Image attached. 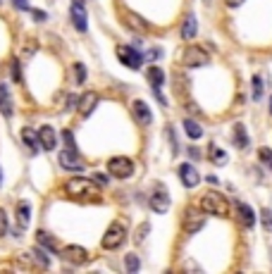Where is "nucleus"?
<instances>
[{
    "label": "nucleus",
    "instance_id": "obj_5",
    "mask_svg": "<svg viewBox=\"0 0 272 274\" xmlns=\"http://www.w3.org/2000/svg\"><path fill=\"white\" fill-rule=\"evenodd\" d=\"M108 172L112 174V177H117V179H127V177L134 172L132 157H125V155L110 157L108 160Z\"/></svg>",
    "mask_w": 272,
    "mask_h": 274
},
{
    "label": "nucleus",
    "instance_id": "obj_31",
    "mask_svg": "<svg viewBox=\"0 0 272 274\" xmlns=\"http://www.w3.org/2000/svg\"><path fill=\"white\" fill-rule=\"evenodd\" d=\"M74 72H77V84H84V81H86V70H84V64L77 62V64H74Z\"/></svg>",
    "mask_w": 272,
    "mask_h": 274
},
{
    "label": "nucleus",
    "instance_id": "obj_33",
    "mask_svg": "<svg viewBox=\"0 0 272 274\" xmlns=\"http://www.w3.org/2000/svg\"><path fill=\"white\" fill-rule=\"evenodd\" d=\"M148 231H150V224H148V222H146V224H141V227H139V231H136V243H141V241H143V238H146V234H148Z\"/></svg>",
    "mask_w": 272,
    "mask_h": 274
},
{
    "label": "nucleus",
    "instance_id": "obj_12",
    "mask_svg": "<svg viewBox=\"0 0 272 274\" xmlns=\"http://www.w3.org/2000/svg\"><path fill=\"white\" fill-rule=\"evenodd\" d=\"M132 115L141 126H148L150 122H153V112L148 110V105L143 100H134L132 102Z\"/></svg>",
    "mask_w": 272,
    "mask_h": 274
},
{
    "label": "nucleus",
    "instance_id": "obj_23",
    "mask_svg": "<svg viewBox=\"0 0 272 274\" xmlns=\"http://www.w3.org/2000/svg\"><path fill=\"white\" fill-rule=\"evenodd\" d=\"M17 222H19V227H26V224H29V203H19L17 205Z\"/></svg>",
    "mask_w": 272,
    "mask_h": 274
},
{
    "label": "nucleus",
    "instance_id": "obj_42",
    "mask_svg": "<svg viewBox=\"0 0 272 274\" xmlns=\"http://www.w3.org/2000/svg\"><path fill=\"white\" fill-rule=\"evenodd\" d=\"M0 184H3V172H0Z\"/></svg>",
    "mask_w": 272,
    "mask_h": 274
},
{
    "label": "nucleus",
    "instance_id": "obj_11",
    "mask_svg": "<svg viewBox=\"0 0 272 274\" xmlns=\"http://www.w3.org/2000/svg\"><path fill=\"white\" fill-rule=\"evenodd\" d=\"M179 179H182V184L187 188H194L198 186V181H201V174L196 172V167L194 164H179Z\"/></svg>",
    "mask_w": 272,
    "mask_h": 274
},
{
    "label": "nucleus",
    "instance_id": "obj_38",
    "mask_svg": "<svg viewBox=\"0 0 272 274\" xmlns=\"http://www.w3.org/2000/svg\"><path fill=\"white\" fill-rule=\"evenodd\" d=\"M63 136H65V141H67V146H70V148H74V136H72L70 129H67V131H65Z\"/></svg>",
    "mask_w": 272,
    "mask_h": 274
},
{
    "label": "nucleus",
    "instance_id": "obj_8",
    "mask_svg": "<svg viewBox=\"0 0 272 274\" xmlns=\"http://www.w3.org/2000/svg\"><path fill=\"white\" fill-rule=\"evenodd\" d=\"M70 17H72V24L77 31L84 33L88 29V17H86V8L81 0H72V8H70Z\"/></svg>",
    "mask_w": 272,
    "mask_h": 274
},
{
    "label": "nucleus",
    "instance_id": "obj_9",
    "mask_svg": "<svg viewBox=\"0 0 272 274\" xmlns=\"http://www.w3.org/2000/svg\"><path fill=\"white\" fill-rule=\"evenodd\" d=\"M60 167L63 169H72V172H81L84 169V162L77 155V148H67L60 153Z\"/></svg>",
    "mask_w": 272,
    "mask_h": 274
},
{
    "label": "nucleus",
    "instance_id": "obj_2",
    "mask_svg": "<svg viewBox=\"0 0 272 274\" xmlns=\"http://www.w3.org/2000/svg\"><path fill=\"white\" fill-rule=\"evenodd\" d=\"M96 184L94 179H84V177H77V179H70L65 184V193L72 198H96L98 200V191H96Z\"/></svg>",
    "mask_w": 272,
    "mask_h": 274
},
{
    "label": "nucleus",
    "instance_id": "obj_16",
    "mask_svg": "<svg viewBox=\"0 0 272 274\" xmlns=\"http://www.w3.org/2000/svg\"><path fill=\"white\" fill-rule=\"evenodd\" d=\"M39 136H41V148L43 150H53L57 146V133H55L53 126H41Z\"/></svg>",
    "mask_w": 272,
    "mask_h": 274
},
{
    "label": "nucleus",
    "instance_id": "obj_32",
    "mask_svg": "<svg viewBox=\"0 0 272 274\" xmlns=\"http://www.w3.org/2000/svg\"><path fill=\"white\" fill-rule=\"evenodd\" d=\"M258 155H260V160H263L265 164H270L272 167V150L270 148H260L258 150Z\"/></svg>",
    "mask_w": 272,
    "mask_h": 274
},
{
    "label": "nucleus",
    "instance_id": "obj_14",
    "mask_svg": "<svg viewBox=\"0 0 272 274\" xmlns=\"http://www.w3.org/2000/svg\"><path fill=\"white\" fill-rule=\"evenodd\" d=\"M148 203H150V210H156V212H167L170 210V196L165 193L163 188H158L156 193L150 196Z\"/></svg>",
    "mask_w": 272,
    "mask_h": 274
},
{
    "label": "nucleus",
    "instance_id": "obj_1",
    "mask_svg": "<svg viewBox=\"0 0 272 274\" xmlns=\"http://www.w3.org/2000/svg\"><path fill=\"white\" fill-rule=\"evenodd\" d=\"M203 212H208V215H218V217H227L229 215V200H227L222 193L218 191H205L198 200Z\"/></svg>",
    "mask_w": 272,
    "mask_h": 274
},
{
    "label": "nucleus",
    "instance_id": "obj_7",
    "mask_svg": "<svg viewBox=\"0 0 272 274\" xmlns=\"http://www.w3.org/2000/svg\"><path fill=\"white\" fill-rule=\"evenodd\" d=\"M117 57L125 67H132V70H141L143 64V57L134 46H117Z\"/></svg>",
    "mask_w": 272,
    "mask_h": 274
},
{
    "label": "nucleus",
    "instance_id": "obj_37",
    "mask_svg": "<svg viewBox=\"0 0 272 274\" xmlns=\"http://www.w3.org/2000/svg\"><path fill=\"white\" fill-rule=\"evenodd\" d=\"M12 5H15L17 10H29V3H26V0H12Z\"/></svg>",
    "mask_w": 272,
    "mask_h": 274
},
{
    "label": "nucleus",
    "instance_id": "obj_27",
    "mask_svg": "<svg viewBox=\"0 0 272 274\" xmlns=\"http://www.w3.org/2000/svg\"><path fill=\"white\" fill-rule=\"evenodd\" d=\"M184 129H187V133L191 139H201L203 136V129L198 126V122H194V119H187V122H184Z\"/></svg>",
    "mask_w": 272,
    "mask_h": 274
},
{
    "label": "nucleus",
    "instance_id": "obj_40",
    "mask_svg": "<svg viewBox=\"0 0 272 274\" xmlns=\"http://www.w3.org/2000/svg\"><path fill=\"white\" fill-rule=\"evenodd\" d=\"M34 19H39V22H43V19H46V12H39V10H34Z\"/></svg>",
    "mask_w": 272,
    "mask_h": 274
},
{
    "label": "nucleus",
    "instance_id": "obj_15",
    "mask_svg": "<svg viewBox=\"0 0 272 274\" xmlns=\"http://www.w3.org/2000/svg\"><path fill=\"white\" fill-rule=\"evenodd\" d=\"M0 112H3V117H12V112H15V105H12V98H10V88L8 84H0Z\"/></svg>",
    "mask_w": 272,
    "mask_h": 274
},
{
    "label": "nucleus",
    "instance_id": "obj_39",
    "mask_svg": "<svg viewBox=\"0 0 272 274\" xmlns=\"http://www.w3.org/2000/svg\"><path fill=\"white\" fill-rule=\"evenodd\" d=\"M229 8H239V5H244V0H225Z\"/></svg>",
    "mask_w": 272,
    "mask_h": 274
},
{
    "label": "nucleus",
    "instance_id": "obj_25",
    "mask_svg": "<svg viewBox=\"0 0 272 274\" xmlns=\"http://www.w3.org/2000/svg\"><path fill=\"white\" fill-rule=\"evenodd\" d=\"M36 238H39V243L43 246V248H48V251H55V248H57V241H55V238L48 234V231H39V234H36Z\"/></svg>",
    "mask_w": 272,
    "mask_h": 274
},
{
    "label": "nucleus",
    "instance_id": "obj_18",
    "mask_svg": "<svg viewBox=\"0 0 272 274\" xmlns=\"http://www.w3.org/2000/svg\"><path fill=\"white\" fill-rule=\"evenodd\" d=\"M22 141L26 143V148H32L34 153L41 148V136H39V131H34L32 126H24L22 129Z\"/></svg>",
    "mask_w": 272,
    "mask_h": 274
},
{
    "label": "nucleus",
    "instance_id": "obj_24",
    "mask_svg": "<svg viewBox=\"0 0 272 274\" xmlns=\"http://www.w3.org/2000/svg\"><path fill=\"white\" fill-rule=\"evenodd\" d=\"M208 153H210V160H213L215 164H220V167H222V164H227V153H225V150H220L218 146H210Z\"/></svg>",
    "mask_w": 272,
    "mask_h": 274
},
{
    "label": "nucleus",
    "instance_id": "obj_30",
    "mask_svg": "<svg viewBox=\"0 0 272 274\" xmlns=\"http://www.w3.org/2000/svg\"><path fill=\"white\" fill-rule=\"evenodd\" d=\"M10 74L15 79V84H22V70H19V62L17 60H12V64H10Z\"/></svg>",
    "mask_w": 272,
    "mask_h": 274
},
{
    "label": "nucleus",
    "instance_id": "obj_34",
    "mask_svg": "<svg viewBox=\"0 0 272 274\" xmlns=\"http://www.w3.org/2000/svg\"><path fill=\"white\" fill-rule=\"evenodd\" d=\"M263 224L267 231H272V210H267V208L263 210Z\"/></svg>",
    "mask_w": 272,
    "mask_h": 274
},
{
    "label": "nucleus",
    "instance_id": "obj_6",
    "mask_svg": "<svg viewBox=\"0 0 272 274\" xmlns=\"http://www.w3.org/2000/svg\"><path fill=\"white\" fill-rule=\"evenodd\" d=\"M182 224H184V231H187V234H196V231H201L203 224H205V215H203V210H198V208H187Z\"/></svg>",
    "mask_w": 272,
    "mask_h": 274
},
{
    "label": "nucleus",
    "instance_id": "obj_21",
    "mask_svg": "<svg viewBox=\"0 0 272 274\" xmlns=\"http://www.w3.org/2000/svg\"><path fill=\"white\" fill-rule=\"evenodd\" d=\"M196 31H198V26H196V17L189 15L187 19H184V24H182V39H184V41L194 39Z\"/></svg>",
    "mask_w": 272,
    "mask_h": 274
},
{
    "label": "nucleus",
    "instance_id": "obj_20",
    "mask_svg": "<svg viewBox=\"0 0 272 274\" xmlns=\"http://www.w3.org/2000/svg\"><path fill=\"white\" fill-rule=\"evenodd\" d=\"M125 22L132 26L134 31H148V26H150V24H148L143 17L136 15V12H125Z\"/></svg>",
    "mask_w": 272,
    "mask_h": 274
},
{
    "label": "nucleus",
    "instance_id": "obj_28",
    "mask_svg": "<svg viewBox=\"0 0 272 274\" xmlns=\"http://www.w3.org/2000/svg\"><path fill=\"white\" fill-rule=\"evenodd\" d=\"M125 267H127V269H129V272H139V258L129 253V255H127V258H125Z\"/></svg>",
    "mask_w": 272,
    "mask_h": 274
},
{
    "label": "nucleus",
    "instance_id": "obj_10",
    "mask_svg": "<svg viewBox=\"0 0 272 274\" xmlns=\"http://www.w3.org/2000/svg\"><path fill=\"white\" fill-rule=\"evenodd\" d=\"M63 260L72 262V265H84L86 260H88V251L81 248V246H65L63 251H60Z\"/></svg>",
    "mask_w": 272,
    "mask_h": 274
},
{
    "label": "nucleus",
    "instance_id": "obj_35",
    "mask_svg": "<svg viewBox=\"0 0 272 274\" xmlns=\"http://www.w3.org/2000/svg\"><path fill=\"white\" fill-rule=\"evenodd\" d=\"M5 231H8V215L0 208V236H5Z\"/></svg>",
    "mask_w": 272,
    "mask_h": 274
},
{
    "label": "nucleus",
    "instance_id": "obj_3",
    "mask_svg": "<svg viewBox=\"0 0 272 274\" xmlns=\"http://www.w3.org/2000/svg\"><path fill=\"white\" fill-rule=\"evenodd\" d=\"M125 241H127V227L122 222H112L108 227V231H105V236H103V248L105 251H115Z\"/></svg>",
    "mask_w": 272,
    "mask_h": 274
},
{
    "label": "nucleus",
    "instance_id": "obj_41",
    "mask_svg": "<svg viewBox=\"0 0 272 274\" xmlns=\"http://www.w3.org/2000/svg\"><path fill=\"white\" fill-rule=\"evenodd\" d=\"M158 55H160V50H150V53H148V55H146V57H148V60H156Z\"/></svg>",
    "mask_w": 272,
    "mask_h": 274
},
{
    "label": "nucleus",
    "instance_id": "obj_13",
    "mask_svg": "<svg viewBox=\"0 0 272 274\" xmlns=\"http://www.w3.org/2000/svg\"><path fill=\"white\" fill-rule=\"evenodd\" d=\"M96 105H98V93L88 91V93H84L81 98H79L77 110H79V115H81V117H88V115L96 110Z\"/></svg>",
    "mask_w": 272,
    "mask_h": 274
},
{
    "label": "nucleus",
    "instance_id": "obj_36",
    "mask_svg": "<svg viewBox=\"0 0 272 274\" xmlns=\"http://www.w3.org/2000/svg\"><path fill=\"white\" fill-rule=\"evenodd\" d=\"M91 179H94L98 186H108V177H105V174H94Z\"/></svg>",
    "mask_w": 272,
    "mask_h": 274
},
{
    "label": "nucleus",
    "instance_id": "obj_43",
    "mask_svg": "<svg viewBox=\"0 0 272 274\" xmlns=\"http://www.w3.org/2000/svg\"><path fill=\"white\" fill-rule=\"evenodd\" d=\"M270 115H272V100H270Z\"/></svg>",
    "mask_w": 272,
    "mask_h": 274
},
{
    "label": "nucleus",
    "instance_id": "obj_22",
    "mask_svg": "<svg viewBox=\"0 0 272 274\" xmlns=\"http://www.w3.org/2000/svg\"><path fill=\"white\" fill-rule=\"evenodd\" d=\"M234 143H236V148H246L249 146V133L244 129V124H234Z\"/></svg>",
    "mask_w": 272,
    "mask_h": 274
},
{
    "label": "nucleus",
    "instance_id": "obj_19",
    "mask_svg": "<svg viewBox=\"0 0 272 274\" xmlns=\"http://www.w3.org/2000/svg\"><path fill=\"white\" fill-rule=\"evenodd\" d=\"M146 79H148V84L153 86V91H158V88L165 84V72L160 70V67H148Z\"/></svg>",
    "mask_w": 272,
    "mask_h": 274
},
{
    "label": "nucleus",
    "instance_id": "obj_26",
    "mask_svg": "<svg viewBox=\"0 0 272 274\" xmlns=\"http://www.w3.org/2000/svg\"><path fill=\"white\" fill-rule=\"evenodd\" d=\"M29 255H32V262H36V265L43 267V269H46V267L50 265V260H48V255H46L43 251H41V248H34V251L29 253Z\"/></svg>",
    "mask_w": 272,
    "mask_h": 274
},
{
    "label": "nucleus",
    "instance_id": "obj_29",
    "mask_svg": "<svg viewBox=\"0 0 272 274\" xmlns=\"http://www.w3.org/2000/svg\"><path fill=\"white\" fill-rule=\"evenodd\" d=\"M253 98H256V100L263 98V79L260 77H253Z\"/></svg>",
    "mask_w": 272,
    "mask_h": 274
},
{
    "label": "nucleus",
    "instance_id": "obj_17",
    "mask_svg": "<svg viewBox=\"0 0 272 274\" xmlns=\"http://www.w3.org/2000/svg\"><path fill=\"white\" fill-rule=\"evenodd\" d=\"M236 212H239V222H241V224H244L246 229H251L253 224H256V212L251 210L246 203L236 200Z\"/></svg>",
    "mask_w": 272,
    "mask_h": 274
},
{
    "label": "nucleus",
    "instance_id": "obj_4",
    "mask_svg": "<svg viewBox=\"0 0 272 274\" xmlns=\"http://www.w3.org/2000/svg\"><path fill=\"white\" fill-rule=\"evenodd\" d=\"M208 62H210V55L201 46H187V50L182 53V64L184 67H203Z\"/></svg>",
    "mask_w": 272,
    "mask_h": 274
}]
</instances>
